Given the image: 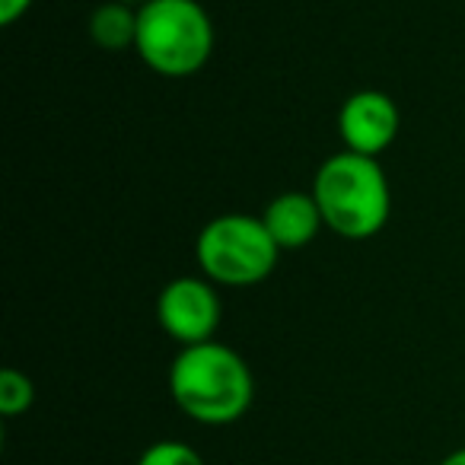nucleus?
<instances>
[{
  "instance_id": "10",
  "label": "nucleus",
  "mask_w": 465,
  "mask_h": 465,
  "mask_svg": "<svg viewBox=\"0 0 465 465\" xmlns=\"http://www.w3.org/2000/svg\"><path fill=\"white\" fill-rule=\"evenodd\" d=\"M137 465H207L194 446L182 443V440H156L141 452Z\"/></svg>"
},
{
  "instance_id": "8",
  "label": "nucleus",
  "mask_w": 465,
  "mask_h": 465,
  "mask_svg": "<svg viewBox=\"0 0 465 465\" xmlns=\"http://www.w3.org/2000/svg\"><path fill=\"white\" fill-rule=\"evenodd\" d=\"M90 39L103 52H128L137 42V7L103 0L90 14Z\"/></svg>"
},
{
  "instance_id": "9",
  "label": "nucleus",
  "mask_w": 465,
  "mask_h": 465,
  "mask_svg": "<svg viewBox=\"0 0 465 465\" xmlns=\"http://www.w3.org/2000/svg\"><path fill=\"white\" fill-rule=\"evenodd\" d=\"M35 401V386L23 370L7 367L0 373V414L4 418H20L33 408Z\"/></svg>"
},
{
  "instance_id": "6",
  "label": "nucleus",
  "mask_w": 465,
  "mask_h": 465,
  "mask_svg": "<svg viewBox=\"0 0 465 465\" xmlns=\"http://www.w3.org/2000/svg\"><path fill=\"white\" fill-rule=\"evenodd\" d=\"M401 131V112L382 90H357L338 109V137L344 150L380 160Z\"/></svg>"
},
{
  "instance_id": "2",
  "label": "nucleus",
  "mask_w": 465,
  "mask_h": 465,
  "mask_svg": "<svg viewBox=\"0 0 465 465\" xmlns=\"http://www.w3.org/2000/svg\"><path fill=\"white\" fill-rule=\"evenodd\" d=\"M310 192L322 211L325 230L341 240H373L392 217V188L376 156H361L351 150L331 153L316 169Z\"/></svg>"
},
{
  "instance_id": "5",
  "label": "nucleus",
  "mask_w": 465,
  "mask_h": 465,
  "mask_svg": "<svg viewBox=\"0 0 465 465\" xmlns=\"http://www.w3.org/2000/svg\"><path fill=\"white\" fill-rule=\"evenodd\" d=\"M223 319L217 284L207 278H173L156 297V322L182 348L213 341Z\"/></svg>"
},
{
  "instance_id": "1",
  "label": "nucleus",
  "mask_w": 465,
  "mask_h": 465,
  "mask_svg": "<svg viewBox=\"0 0 465 465\" xmlns=\"http://www.w3.org/2000/svg\"><path fill=\"white\" fill-rule=\"evenodd\" d=\"M169 395L175 408L194 424L226 427L246 418L255 401V376L240 351L220 344L182 348L169 363Z\"/></svg>"
},
{
  "instance_id": "7",
  "label": "nucleus",
  "mask_w": 465,
  "mask_h": 465,
  "mask_svg": "<svg viewBox=\"0 0 465 465\" xmlns=\"http://www.w3.org/2000/svg\"><path fill=\"white\" fill-rule=\"evenodd\" d=\"M268 232L274 236V242L281 246V252L287 249H303L316 240L319 232L325 230L322 211H319L312 192H281L268 201L265 213Z\"/></svg>"
},
{
  "instance_id": "3",
  "label": "nucleus",
  "mask_w": 465,
  "mask_h": 465,
  "mask_svg": "<svg viewBox=\"0 0 465 465\" xmlns=\"http://www.w3.org/2000/svg\"><path fill=\"white\" fill-rule=\"evenodd\" d=\"M213 42L211 14L198 0H150L137 7L134 52L160 77L182 80L204 71Z\"/></svg>"
},
{
  "instance_id": "4",
  "label": "nucleus",
  "mask_w": 465,
  "mask_h": 465,
  "mask_svg": "<svg viewBox=\"0 0 465 465\" xmlns=\"http://www.w3.org/2000/svg\"><path fill=\"white\" fill-rule=\"evenodd\" d=\"M281 246L265 220L252 213H220L201 226L194 240V262L217 287H255L278 268Z\"/></svg>"
},
{
  "instance_id": "11",
  "label": "nucleus",
  "mask_w": 465,
  "mask_h": 465,
  "mask_svg": "<svg viewBox=\"0 0 465 465\" xmlns=\"http://www.w3.org/2000/svg\"><path fill=\"white\" fill-rule=\"evenodd\" d=\"M35 0H0V26H14L20 16L33 10Z\"/></svg>"
},
{
  "instance_id": "12",
  "label": "nucleus",
  "mask_w": 465,
  "mask_h": 465,
  "mask_svg": "<svg viewBox=\"0 0 465 465\" xmlns=\"http://www.w3.org/2000/svg\"><path fill=\"white\" fill-rule=\"evenodd\" d=\"M440 465H465V446H459V450H452L450 456H446Z\"/></svg>"
},
{
  "instance_id": "13",
  "label": "nucleus",
  "mask_w": 465,
  "mask_h": 465,
  "mask_svg": "<svg viewBox=\"0 0 465 465\" xmlns=\"http://www.w3.org/2000/svg\"><path fill=\"white\" fill-rule=\"evenodd\" d=\"M118 4H128V7H143V4H150V0H118Z\"/></svg>"
}]
</instances>
